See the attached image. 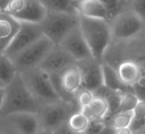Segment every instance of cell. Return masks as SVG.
I'll use <instances>...</instances> for the list:
<instances>
[{"label":"cell","mask_w":145,"mask_h":134,"mask_svg":"<svg viewBox=\"0 0 145 134\" xmlns=\"http://www.w3.org/2000/svg\"><path fill=\"white\" fill-rule=\"evenodd\" d=\"M50 80L58 96L67 102H76V94L82 88L81 71L77 62L66 66L58 75H52Z\"/></svg>","instance_id":"52a82bcc"},{"label":"cell","mask_w":145,"mask_h":134,"mask_svg":"<svg viewBox=\"0 0 145 134\" xmlns=\"http://www.w3.org/2000/svg\"><path fill=\"white\" fill-rule=\"evenodd\" d=\"M26 1L27 0H10V1L8 3V5H7V7L5 8L4 13H7L12 16H15L24 9V7L26 5Z\"/></svg>","instance_id":"f1b7e54d"},{"label":"cell","mask_w":145,"mask_h":134,"mask_svg":"<svg viewBox=\"0 0 145 134\" xmlns=\"http://www.w3.org/2000/svg\"><path fill=\"white\" fill-rule=\"evenodd\" d=\"M42 36H44V32L40 24L20 21V28L4 53L12 58L16 54H18L21 51H23L25 47L30 46Z\"/></svg>","instance_id":"8fae6325"},{"label":"cell","mask_w":145,"mask_h":134,"mask_svg":"<svg viewBox=\"0 0 145 134\" xmlns=\"http://www.w3.org/2000/svg\"><path fill=\"white\" fill-rule=\"evenodd\" d=\"M102 72H103V85L112 91H118V92H126V91H133L131 88H128L125 86L114 68L106 63L102 62Z\"/></svg>","instance_id":"ffe728a7"},{"label":"cell","mask_w":145,"mask_h":134,"mask_svg":"<svg viewBox=\"0 0 145 134\" xmlns=\"http://www.w3.org/2000/svg\"><path fill=\"white\" fill-rule=\"evenodd\" d=\"M139 97L135 94L134 91H126L121 93L120 97V104H119V110L118 111H130L134 110L136 104L139 101Z\"/></svg>","instance_id":"484cf974"},{"label":"cell","mask_w":145,"mask_h":134,"mask_svg":"<svg viewBox=\"0 0 145 134\" xmlns=\"http://www.w3.org/2000/svg\"><path fill=\"white\" fill-rule=\"evenodd\" d=\"M54 45L55 44L44 35L38 40H35L33 44L25 47L18 54L12 57L17 71L21 72L27 69L39 66Z\"/></svg>","instance_id":"ba28073f"},{"label":"cell","mask_w":145,"mask_h":134,"mask_svg":"<svg viewBox=\"0 0 145 134\" xmlns=\"http://www.w3.org/2000/svg\"><path fill=\"white\" fill-rule=\"evenodd\" d=\"M105 125V120H90L88 128L84 134H98L102 127Z\"/></svg>","instance_id":"4dcf8cb0"},{"label":"cell","mask_w":145,"mask_h":134,"mask_svg":"<svg viewBox=\"0 0 145 134\" xmlns=\"http://www.w3.org/2000/svg\"><path fill=\"white\" fill-rule=\"evenodd\" d=\"M116 134H135V133L130 127H123V128H116Z\"/></svg>","instance_id":"836d02e7"},{"label":"cell","mask_w":145,"mask_h":134,"mask_svg":"<svg viewBox=\"0 0 145 134\" xmlns=\"http://www.w3.org/2000/svg\"><path fill=\"white\" fill-rule=\"evenodd\" d=\"M89 123H90V119L82 110H79V111H76L74 114H72L67 120L69 127L77 134H84L86 129L88 128Z\"/></svg>","instance_id":"7402d4cb"},{"label":"cell","mask_w":145,"mask_h":134,"mask_svg":"<svg viewBox=\"0 0 145 134\" xmlns=\"http://www.w3.org/2000/svg\"><path fill=\"white\" fill-rule=\"evenodd\" d=\"M58 45L73 57L76 62L93 56L79 26L71 30Z\"/></svg>","instance_id":"4fadbf2b"},{"label":"cell","mask_w":145,"mask_h":134,"mask_svg":"<svg viewBox=\"0 0 145 134\" xmlns=\"http://www.w3.org/2000/svg\"><path fill=\"white\" fill-rule=\"evenodd\" d=\"M106 7L108 12V16H110V21L122 9L128 7V1L127 0H101Z\"/></svg>","instance_id":"4316f807"},{"label":"cell","mask_w":145,"mask_h":134,"mask_svg":"<svg viewBox=\"0 0 145 134\" xmlns=\"http://www.w3.org/2000/svg\"><path fill=\"white\" fill-rule=\"evenodd\" d=\"M79 110L80 108L78 103L67 102L64 100L39 104L35 112L39 122V128L55 132L59 126L67 123L72 114Z\"/></svg>","instance_id":"277c9868"},{"label":"cell","mask_w":145,"mask_h":134,"mask_svg":"<svg viewBox=\"0 0 145 134\" xmlns=\"http://www.w3.org/2000/svg\"><path fill=\"white\" fill-rule=\"evenodd\" d=\"M0 134H5V133H4V132H3L1 129H0Z\"/></svg>","instance_id":"f35d334b"},{"label":"cell","mask_w":145,"mask_h":134,"mask_svg":"<svg viewBox=\"0 0 145 134\" xmlns=\"http://www.w3.org/2000/svg\"><path fill=\"white\" fill-rule=\"evenodd\" d=\"M133 111H134V118L130 128L135 133L145 127V100H139Z\"/></svg>","instance_id":"d4e9b609"},{"label":"cell","mask_w":145,"mask_h":134,"mask_svg":"<svg viewBox=\"0 0 145 134\" xmlns=\"http://www.w3.org/2000/svg\"><path fill=\"white\" fill-rule=\"evenodd\" d=\"M20 75L29 92L31 93L35 101L38 102V104L55 102L58 100H62L53 86L50 76L46 71L40 69L39 66L21 71Z\"/></svg>","instance_id":"5b68a950"},{"label":"cell","mask_w":145,"mask_h":134,"mask_svg":"<svg viewBox=\"0 0 145 134\" xmlns=\"http://www.w3.org/2000/svg\"><path fill=\"white\" fill-rule=\"evenodd\" d=\"M73 63H76L74 58L65 49H63L59 45H54L46 55V57L40 63L39 68L46 71L49 76H52V75H58L63 69H65L66 66Z\"/></svg>","instance_id":"5bb4252c"},{"label":"cell","mask_w":145,"mask_h":134,"mask_svg":"<svg viewBox=\"0 0 145 134\" xmlns=\"http://www.w3.org/2000/svg\"><path fill=\"white\" fill-rule=\"evenodd\" d=\"M116 70L121 83L134 91L140 80V70L138 64L135 61L125 60L117 66Z\"/></svg>","instance_id":"e0dca14e"},{"label":"cell","mask_w":145,"mask_h":134,"mask_svg":"<svg viewBox=\"0 0 145 134\" xmlns=\"http://www.w3.org/2000/svg\"><path fill=\"white\" fill-rule=\"evenodd\" d=\"M42 32L55 45H58L67 33L79 26V14L63 13V12H50L47 14L40 23Z\"/></svg>","instance_id":"8992f818"},{"label":"cell","mask_w":145,"mask_h":134,"mask_svg":"<svg viewBox=\"0 0 145 134\" xmlns=\"http://www.w3.org/2000/svg\"><path fill=\"white\" fill-rule=\"evenodd\" d=\"M77 65L81 71L82 88L96 92L101 86H103V72L102 62L90 56L88 58L77 61Z\"/></svg>","instance_id":"7c38bea8"},{"label":"cell","mask_w":145,"mask_h":134,"mask_svg":"<svg viewBox=\"0 0 145 134\" xmlns=\"http://www.w3.org/2000/svg\"><path fill=\"white\" fill-rule=\"evenodd\" d=\"M0 129L5 134H37L39 122L34 112H13L0 117Z\"/></svg>","instance_id":"30bf717a"},{"label":"cell","mask_w":145,"mask_h":134,"mask_svg":"<svg viewBox=\"0 0 145 134\" xmlns=\"http://www.w3.org/2000/svg\"><path fill=\"white\" fill-rule=\"evenodd\" d=\"M38 102L33 99L25 86L20 72L5 87L4 103L0 110V117L13 112H37Z\"/></svg>","instance_id":"3957f363"},{"label":"cell","mask_w":145,"mask_h":134,"mask_svg":"<svg viewBox=\"0 0 145 134\" xmlns=\"http://www.w3.org/2000/svg\"><path fill=\"white\" fill-rule=\"evenodd\" d=\"M46 14H47V9L44 7V5L39 0H27L24 9L17 15H15L14 17L18 21L40 24L45 18Z\"/></svg>","instance_id":"ac0fdd59"},{"label":"cell","mask_w":145,"mask_h":134,"mask_svg":"<svg viewBox=\"0 0 145 134\" xmlns=\"http://www.w3.org/2000/svg\"><path fill=\"white\" fill-rule=\"evenodd\" d=\"M54 134H77V133H74L73 131H72V129L69 127L67 123H65V124H63L62 126H59V127L54 132Z\"/></svg>","instance_id":"1f68e13d"},{"label":"cell","mask_w":145,"mask_h":134,"mask_svg":"<svg viewBox=\"0 0 145 134\" xmlns=\"http://www.w3.org/2000/svg\"><path fill=\"white\" fill-rule=\"evenodd\" d=\"M10 0H0V12H4Z\"/></svg>","instance_id":"d590c367"},{"label":"cell","mask_w":145,"mask_h":134,"mask_svg":"<svg viewBox=\"0 0 145 134\" xmlns=\"http://www.w3.org/2000/svg\"><path fill=\"white\" fill-rule=\"evenodd\" d=\"M37 134H54V132L52 131H48V129H42V128H39Z\"/></svg>","instance_id":"8d00e7d4"},{"label":"cell","mask_w":145,"mask_h":134,"mask_svg":"<svg viewBox=\"0 0 145 134\" xmlns=\"http://www.w3.org/2000/svg\"><path fill=\"white\" fill-rule=\"evenodd\" d=\"M125 60L135 61L140 70V80L134 88L135 94L140 99L145 100V32L144 30L137 36L125 39H111L107 48L105 49L102 62L111 65L112 68L117 66Z\"/></svg>","instance_id":"6da1fadb"},{"label":"cell","mask_w":145,"mask_h":134,"mask_svg":"<svg viewBox=\"0 0 145 134\" xmlns=\"http://www.w3.org/2000/svg\"><path fill=\"white\" fill-rule=\"evenodd\" d=\"M144 22L130 8H125L110 21L112 39L125 40L137 36L144 30Z\"/></svg>","instance_id":"9c48e42d"},{"label":"cell","mask_w":145,"mask_h":134,"mask_svg":"<svg viewBox=\"0 0 145 134\" xmlns=\"http://www.w3.org/2000/svg\"><path fill=\"white\" fill-rule=\"evenodd\" d=\"M128 8L135 12L145 23V0H127Z\"/></svg>","instance_id":"f546056e"},{"label":"cell","mask_w":145,"mask_h":134,"mask_svg":"<svg viewBox=\"0 0 145 134\" xmlns=\"http://www.w3.org/2000/svg\"><path fill=\"white\" fill-rule=\"evenodd\" d=\"M135 134H145V127L144 128H142L140 131H138V132H135Z\"/></svg>","instance_id":"74e56055"},{"label":"cell","mask_w":145,"mask_h":134,"mask_svg":"<svg viewBox=\"0 0 145 134\" xmlns=\"http://www.w3.org/2000/svg\"><path fill=\"white\" fill-rule=\"evenodd\" d=\"M47 11L50 12H63L74 13L73 1L74 0H39Z\"/></svg>","instance_id":"603a6c76"},{"label":"cell","mask_w":145,"mask_h":134,"mask_svg":"<svg viewBox=\"0 0 145 134\" xmlns=\"http://www.w3.org/2000/svg\"><path fill=\"white\" fill-rule=\"evenodd\" d=\"M82 111L88 116L90 120H105L108 117L110 108H108V103L104 97L95 95L90 104L87 108L82 109Z\"/></svg>","instance_id":"d6986e66"},{"label":"cell","mask_w":145,"mask_h":134,"mask_svg":"<svg viewBox=\"0 0 145 134\" xmlns=\"http://www.w3.org/2000/svg\"><path fill=\"white\" fill-rule=\"evenodd\" d=\"M0 13H1V12H0Z\"/></svg>","instance_id":"60d3db41"},{"label":"cell","mask_w":145,"mask_h":134,"mask_svg":"<svg viewBox=\"0 0 145 134\" xmlns=\"http://www.w3.org/2000/svg\"><path fill=\"white\" fill-rule=\"evenodd\" d=\"M18 74L13 60L5 53H0V86L6 87Z\"/></svg>","instance_id":"44dd1931"},{"label":"cell","mask_w":145,"mask_h":134,"mask_svg":"<svg viewBox=\"0 0 145 134\" xmlns=\"http://www.w3.org/2000/svg\"><path fill=\"white\" fill-rule=\"evenodd\" d=\"M98 134H116V128L112 127L110 124L105 123V125L102 127V129L98 132Z\"/></svg>","instance_id":"d6a6232c"},{"label":"cell","mask_w":145,"mask_h":134,"mask_svg":"<svg viewBox=\"0 0 145 134\" xmlns=\"http://www.w3.org/2000/svg\"><path fill=\"white\" fill-rule=\"evenodd\" d=\"M73 8L81 16L101 18L110 22L108 12L101 0H74Z\"/></svg>","instance_id":"9a60e30c"},{"label":"cell","mask_w":145,"mask_h":134,"mask_svg":"<svg viewBox=\"0 0 145 134\" xmlns=\"http://www.w3.org/2000/svg\"><path fill=\"white\" fill-rule=\"evenodd\" d=\"M79 29L91 52L93 57L102 62L103 54L112 39L110 22L79 15Z\"/></svg>","instance_id":"7a4b0ae2"},{"label":"cell","mask_w":145,"mask_h":134,"mask_svg":"<svg viewBox=\"0 0 145 134\" xmlns=\"http://www.w3.org/2000/svg\"><path fill=\"white\" fill-rule=\"evenodd\" d=\"M134 118V111H118L110 118L105 119V123L110 124L114 128H123V127H130L131 122Z\"/></svg>","instance_id":"cb8c5ba5"},{"label":"cell","mask_w":145,"mask_h":134,"mask_svg":"<svg viewBox=\"0 0 145 134\" xmlns=\"http://www.w3.org/2000/svg\"><path fill=\"white\" fill-rule=\"evenodd\" d=\"M18 28V20L7 13H0V53H4L8 47Z\"/></svg>","instance_id":"2e32d148"},{"label":"cell","mask_w":145,"mask_h":134,"mask_svg":"<svg viewBox=\"0 0 145 134\" xmlns=\"http://www.w3.org/2000/svg\"><path fill=\"white\" fill-rule=\"evenodd\" d=\"M95 94L91 92V91H88V89H85V88H81L77 94H76V101L80 108V110L87 108L90 102L93 101Z\"/></svg>","instance_id":"83f0119b"},{"label":"cell","mask_w":145,"mask_h":134,"mask_svg":"<svg viewBox=\"0 0 145 134\" xmlns=\"http://www.w3.org/2000/svg\"><path fill=\"white\" fill-rule=\"evenodd\" d=\"M4 97H5V87L0 86V110H1V107L4 103Z\"/></svg>","instance_id":"e575fe53"},{"label":"cell","mask_w":145,"mask_h":134,"mask_svg":"<svg viewBox=\"0 0 145 134\" xmlns=\"http://www.w3.org/2000/svg\"><path fill=\"white\" fill-rule=\"evenodd\" d=\"M144 32H145V24H144Z\"/></svg>","instance_id":"ab89813d"}]
</instances>
